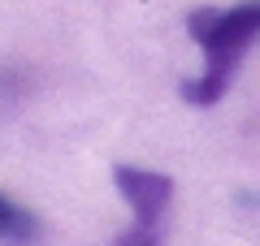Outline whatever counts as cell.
<instances>
[{"label":"cell","mask_w":260,"mask_h":246,"mask_svg":"<svg viewBox=\"0 0 260 246\" xmlns=\"http://www.w3.org/2000/svg\"><path fill=\"white\" fill-rule=\"evenodd\" d=\"M160 229H143V225H130V229H121L117 233V242L113 246H160Z\"/></svg>","instance_id":"277c9868"},{"label":"cell","mask_w":260,"mask_h":246,"mask_svg":"<svg viewBox=\"0 0 260 246\" xmlns=\"http://www.w3.org/2000/svg\"><path fill=\"white\" fill-rule=\"evenodd\" d=\"M39 237H44V225L35 212L0 194V246H39Z\"/></svg>","instance_id":"3957f363"},{"label":"cell","mask_w":260,"mask_h":246,"mask_svg":"<svg viewBox=\"0 0 260 246\" xmlns=\"http://www.w3.org/2000/svg\"><path fill=\"white\" fill-rule=\"evenodd\" d=\"M186 35L204 48V73L182 82V100L208 108L234 82L243 52L260 39V0H243L230 9H195L186 18Z\"/></svg>","instance_id":"6da1fadb"},{"label":"cell","mask_w":260,"mask_h":246,"mask_svg":"<svg viewBox=\"0 0 260 246\" xmlns=\"http://www.w3.org/2000/svg\"><path fill=\"white\" fill-rule=\"evenodd\" d=\"M113 182H117V194L130 203V212H135V225H143V229L165 225L169 199H174V182H169L165 173L135 169V164H117V169H113Z\"/></svg>","instance_id":"7a4b0ae2"}]
</instances>
